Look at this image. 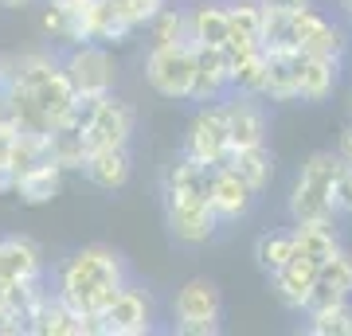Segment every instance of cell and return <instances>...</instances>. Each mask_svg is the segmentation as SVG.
<instances>
[{
  "instance_id": "6da1fadb",
  "label": "cell",
  "mask_w": 352,
  "mask_h": 336,
  "mask_svg": "<svg viewBox=\"0 0 352 336\" xmlns=\"http://www.w3.org/2000/svg\"><path fill=\"white\" fill-rule=\"evenodd\" d=\"M122 289V262L106 247H82L63 266V289L59 301L71 305L78 317H102L106 305Z\"/></svg>"
},
{
  "instance_id": "7a4b0ae2",
  "label": "cell",
  "mask_w": 352,
  "mask_h": 336,
  "mask_svg": "<svg viewBox=\"0 0 352 336\" xmlns=\"http://www.w3.org/2000/svg\"><path fill=\"white\" fill-rule=\"evenodd\" d=\"M337 172H340L337 153H314L302 164V172L294 180V192H289V203H286L294 223L337 219V208H333V180H337Z\"/></svg>"
},
{
  "instance_id": "3957f363",
  "label": "cell",
  "mask_w": 352,
  "mask_h": 336,
  "mask_svg": "<svg viewBox=\"0 0 352 336\" xmlns=\"http://www.w3.org/2000/svg\"><path fill=\"white\" fill-rule=\"evenodd\" d=\"M145 78L161 98H192L196 78V43H168L153 47L145 59Z\"/></svg>"
},
{
  "instance_id": "277c9868",
  "label": "cell",
  "mask_w": 352,
  "mask_h": 336,
  "mask_svg": "<svg viewBox=\"0 0 352 336\" xmlns=\"http://www.w3.org/2000/svg\"><path fill=\"white\" fill-rule=\"evenodd\" d=\"M164 215H168V231L180 243H208L219 227L208 192H164Z\"/></svg>"
},
{
  "instance_id": "5b68a950",
  "label": "cell",
  "mask_w": 352,
  "mask_h": 336,
  "mask_svg": "<svg viewBox=\"0 0 352 336\" xmlns=\"http://www.w3.org/2000/svg\"><path fill=\"white\" fill-rule=\"evenodd\" d=\"M176 328L188 336H208L219 333V317H223V305H219V289L208 282V278H192L180 286L176 293Z\"/></svg>"
},
{
  "instance_id": "8992f818",
  "label": "cell",
  "mask_w": 352,
  "mask_h": 336,
  "mask_svg": "<svg viewBox=\"0 0 352 336\" xmlns=\"http://www.w3.org/2000/svg\"><path fill=\"white\" fill-rule=\"evenodd\" d=\"M184 153L196 157L200 164H208V168H219V164L231 157V133H227L223 102H212V106H204V110L192 117Z\"/></svg>"
},
{
  "instance_id": "52a82bcc",
  "label": "cell",
  "mask_w": 352,
  "mask_h": 336,
  "mask_svg": "<svg viewBox=\"0 0 352 336\" xmlns=\"http://www.w3.org/2000/svg\"><path fill=\"white\" fill-rule=\"evenodd\" d=\"M294 16V36H298V51L305 55H329V59H344L349 51V36L340 32L325 12H317L314 4L298 8Z\"/></svg>"
},
{
  "instance_id": "ba28073f",
  "label": "cell",
  "mask_w": 352,
  "mask_h": 336,
  "mask_svg": "<svg viewBox=\"0 0 352 336\" xmlns=\"http://www.w3.org/2000/svg\"><path fill=\"white\" fill-rule=\"evenodd\" d=\"M129 133H133V110H129L126 102L118 98H98L94 113H90L87 129H82V141H87V153L94 149H118V145H126Z\"/></svg>"
},
{
  "instance_id": "9c48e42d",
  "label": "cell",
  "mask_w": 352,
  "mask_h": 336,
  "mask_svg": "<svg viewBox=\"0 0 352 336\" xmlns=\"http://www.w3.org/2000/svg\"><path fill=\"white\" fill-rule=\"evenodd\" d=\"M254 196H258V192H254L231 164H219V168H212V176H208V199H212V212L219 215V223L243 219V215L251 212Z\"/></svg>"
},
{
  "instance_id": "30bf717a",
  "label": "cell",
  "mask_w": 352,
  "mask_h": 336,
  "mask_svg": "<svg viewBox=\"0 0 352 336\" xmlns=\"http://www.w3.org/2000/svg\"><path fill=\"white\" fill-rule=\"evenodd\" d=\"M153 328V317H149V301L145 293L138 289H118V298L106 305L102 313V333H113V336H141Z\"/></svg>"
},
{
  "instance_id": "8fae6325",
  "label": "cell",
  "mask_w": 352,
  "mask_h": 336,
  "mask_svg": "<svg viewBox=\"0 0 352 336\" xmlns=\"http://www.w3.org/2000/svg\"><path fill=\"white\" fill-rule=\"evenodd\" d=\"M231 90V59L223 47H200L196 43V78H192V102H219Z\"/></svg>"
},
{
  "instance_id": "7c38bea8",
  "label": "cell",
  "mask_w": 352,
  "mask_h": 336,
  "mask_svg": "<svg viewBox=\"0 0 352 336\" xmlns=\"http://www.w3.org/2000/svg\"><path fill=\"white\" fill-rule=\"evenodd\" d=\"M67 78L75 82L82 98H106L113 87V63L102 47H82L75 59L67 63Z\"/></svg>"
},
{
  "instance_id": "4fadbf2b",
  "label": "cell",
  "mask_w": 352,
  "mask_h": 336,
  "mask_svg": "<svg viewBox=\"0 0 352 336\" xmlns=\"http://www.w3.org/2000/svg\"><path fill=\"white\" fill-rule=\"evenodd\" d=\"M340 78V59H329V55H298V102H317L333 98Z\"/></svg>"
},
{
  "instance_id": "5bb4252c",
  "label": "cell",
  "mask_w": 352,
  "mask_h": 336,
  "mask_svg": "<svg viewBox=\"0 0 352 336\" xmlns=\"http://www.w3.org/2000/svg\"><path fill=\"white\" fill-rule=\"evenodd\" d=\"M317 274H321V266L314 258H305V254H294V258L278 270L270 282H274V293L278 301L286 305L289 313H305V298H309V289H314Z\"/></svg>"
},
{
  "instance_id": "9a60e30c",
  "label": "cell",
  "mask_w": 352,
  "mask_h": 336,
  "mask_svg": "<svg viewBox=\"0 0 352 336\" xmlns=\"http://www.w3.org/2000/svg\"><path fill=\"white\" fill-rule=\"evenodd\" d=\"M227 113V133H231V149H247V145H263L266 141V113L251 94H235L223 102Z\"/></svg>"
},
{
  "instance_id": "2e32d148",
  "label": "cell",
  "mask_w": 352,
  "mask_h": 336,
  "mask_svg": "<svg viewBox=\"0 0 352 336\" xmlns=\"http://www.w3.org/2000/svg\"><path fill=\"white\" fill-rule=\"evenodd\" d=\"M28 98H32V106H36V110L51 122V129H55V125L67 122L71 110L78 106V90H75V82L67 78V71H51L39 87L28 90Z\"/></svg>"
},
{
  "instance_id": "e0dca14e",
  "label": "cell",
  "mask_w": 352,
  "mask_h": 336,
  "mask_svg": "<svg viewBox=\"0 0 352 336\" xmlns=\"http://www.w3.org/2000/svg\"><path fill=\"white\" fill-rule=\"evenodd\" d=\"M298 55H302V51H266L263 98L298 102Z\"/></svg>"
},
{
  "instance_id": "ac0fdd59",
  "label": "cell",
  "mask_w": 352,
  "mask_h": 336,
  "mask_svg": "<svg viewBox=\"0 0 352 336\" xmlns=\"http://www.w3.org/2000/svg\"><path fill=\"white\" fill-rule=\"evenodd\" d=\"M294 243H298V254H305V258H314L321 266L325 258H333L340 250L337 219H305V223H294Z\"/></svg>"
},
{
  "instance_id": "d6986e66",
  "label": "cell",
  "mask_w": 352,
  "mask_h": 336,
  "mask_svg": "<svg viewBox=\"0 0 352 336\" xmlns=\"http://www.w3.org/2000/svg\"><path fill=\"white\" fill-rule=\"evenodd\" d=\"M59 184H63V168L51 161V164H39V168L24 172L16 180L12 192H16L20 203H28V208H43V203H51V199L59 196Z\"/></svg>"
},
{
  "instance_id": "ffe728a7",
  "label": "cell",
  "mask_w": 352,
  "mask_h": 336,
  "mask_svg": "<svg viewBox=\"0 0 352 336\" xmlns=\"http://www.w3.org/2000/svg\"><path fill=\"white\" fill-rule=\"evenodd\" d=\"M82 168H87V176L98 188L118 192L129 180V153H126V145H118V149H94V153H87Z\"/></svg>"
},
{
  "instance_id": "44dd1931",
  "label": "cell",
  "mask_w": 352,
  "mask_h": 336,
  "mask_svg": "<svg viewBox=\"0 0 352 336\" xmlns=\"http://www.w3.org/2000/svg\"><path fill=\"white\" fill-rule=\"evenodd\" d=\"M223 164H231L254 192H266L270 176H274V157L266 149V141L263 145H247V149H231V157H227Z\"/></svg>"
},
{
  "instance_id": "7402d4cb",
  "label": "cell",
  "mask_w": 352,
  "mask_h": 336,
  "mask_svg": "<svg viewBox=\"0 0 352 336\" xmlns=\"http://www.w3.org/2000/svg\"><path fill=\"white\" fill-rule=\"evenodd\" d=\"M192 20V43L200 47H223L231 36V20H227V4H200L196 12H188Z\"/></svg>"
},
{
  "instance_id": "603a6c76",
  "label": "cell",
  "mask_w": 352,
  "mask_h": 336,
  "mask_svg": "<svg viewBox=\"0 0 352 336\" xmlns=\"http://www.w3.org/2000/svg\"><path fill=\"white\" fill-rule=\"evenodd\" d=\"M294 254H298L294 227H289V231H263V235L254 238V262H258V270L270 274V278H274Z\"/></svg>"
},
{
  "instance_id": "cb8c5ba5",
  "label": "cell",
  "mask_w": 352,
  "mask_h": 336,
  "mask_svg": "<svg viewBox=\"0 0 352 336\" xmlns=\"http://www.w3.org/2000/svg\"><path fill=\"white\" fill-rule=\"evenodd\" d=\"M39 270V250L24 238L0 243V278L4 282H32Z\"/></svg>"
},
{
  "instance_id": "d4e9b609",
  "label": "cell",
  "mask_w": 352,
  "mask_h": 336,
  "mask_svg": "<svg viewBox=\"0 0 352 336\" xmlns=\"http://www.w3.org/2000/svg\"><path fill=\"white\" fill-rule=\"evenodd\" d=\"M32 333H39V336H78V333H87V324H82V317H78L71 305L55 301V305H39L36 309Z\"/></svg>"
},
{
  "instance_id": "484cf974",
  "label": "cell",
  "mask_w": 352,
  "mask_h": 336,
  "mask_svg": "<svg viewBox=\"0 0 352 336\" xmlns=\"http://www.w3.org/2000/svg\"><path fill=\"white\" fill-rule=\"evenodd\" d=\"M47 137H51V161L59 164V168H82L87 164V141H82L78 125L59 122Z\"/></svg>"
},
{
  "instance_id": "4316f807",
  "label": "cell",
  "mask_w": 352,
  "mask_h": 336,
  "mask_svg": "<svg viewBox=\"0 0 352 336\" xmlns=\"http://www.w3.org/2000/svg\"><path fill=\"white\" fill-rule=\"evenodd\" d=\"M305 333L309 336H352V305L337 301V305L305 313Z\"/></svg>"
},
{
  "instance_id": "83f0119b",
  "label": "cell",
  "mask_w": 352,
  "mask_h": 336,
  "mask_svg": "<svg viewBox=\"0 0 352 336\" xmlns=\"http://www.w3.org/2000/svg\"><path fill=\"white\" fill-rule=\"evenodd\" d=\"M129 32H133V24L118 12L113 0H94V4H90V39H113V43H118V39H126Z\"/></svg>"
},
{
  "instance_id": "f1b7e54d",
  "label": "cell",
  "mask_w": 352,
  "mask_h": 336,
  "mask_svg": "<svg viewBox=\"0 0 352 336\" xmlns=\"http://www.w3.org/2000/svg\"><path fill=\"white\" fill-rule=\"evenodd\" d=\"M153 27V47H168V43H192V20L180 8H161L149 20Z\"/></svg>"
},
{
  "instance_id": "f546056e",
  "label": "cell",
  "mask_w": 352,
  "mask_h": 336,
  "mask_svg": "<svg viewBox=\"0 0 352 336\" xmlns=\"http://www.w3.org/2000/svg\"><path fill=\"white\" fill-rule=\"evenodd\" d=\"M263 82H266V51H254L243 63L231 67V90L235 94H251V98H263Z\"/></svg>"
},
{
  "instance_id": "4dcf8cb0",
  "label": "cell",
  "mask_w": 352,
  "mask_h": 336,
  "mask_svg": "<svg viewBox=\"0 0 352 336\" xmlns=\"http://www.w3.org/2000/svg\"><path fill=\"white\" fill-rule=\"evenodd\" d=\"M227 20H231V32L258 39V36H263L266 8L258 4V0H231V4H227ZM258 43H263V39H258Z\"/></svg>"
},
{
  "instance_id": "1f68e13d",
  "label": "cell",
  "mask_w": 352,
  "mask_h": 336,
  "mask_svg": "<svg viewBox=\"0 0 352 336\" xmlns=\"http://www.w3.org/2000/svg\"><path fill=\"white\" fill-rule=\"evenodd\" d=\"M51 71H55V67H51L43 55H24V59H16V67H12V87L16 90H32V87H39Z\"/></svg>"
},
{
  "instance_id": "d6a6232c",
  "label": "cell",
  "mask_w": 352,
  "mask_h": 336,
  "mask_svg": "<svg viewBox=\"0 0 352 336\" xmlns=\"http://www.w3.org/2000/svg\"><path fill=\"white\" fill-rule=\"evenodd\" d=\"M321 278H329L333 286L344 289V293L352 298V254H349V250H337L333 258L321 262Z\"/></svg>"
},
{
  "instance_id": "836d02e7",
  "label": "cell",
  "mask_w": 352,
  "mask_h": 336,
  "mask_svg": "<svg viewBox=\"0 0 352 336\" xmlns=\"http://www.w3.org/2000/svg\"><path fill=\"white\" fill-rule=\"evenodd\" d=\"M113 4H118V12L126 16V20H129L133 27L149 24L153 16H157V12L164 8V0H113Z\"/></svg>"
},
{
  "instance_id": "e575fe53",
  "label": "cell",
  "mask_w": 352,
  "mask_h": 336,
  "mask_svg": "<svg viewBox=\"0 0 352 336\" xmlns=\"http://www.w3.org/2000/svg\"><path fill=\"white\" fill-rule=\"evenodd\" d=\"M337 301H349V293L344 289H337L329 278L317 274L314 289H309V298H305V313H314V309H325V305H337Z\"/></svg>"
},
{
  "instance_id": "d590c367",
  "label": "cell",
  "mask_w": 352,
  "mask_h": 336,
  "mask_svg": "<svg viewBox=\"0 0 352 336\" xmlns=\"http://www.w3.org/2000/svg\"><path fill=\"white\" fill-rule=\"evenodd\" d=\"M333 208L337 215H352V164L340 161V172L333 180Z\"/></svg>"
},
{
  "instance_id": "8d00e7d4",
  "label": "cell",
  "mask_w": 352,
  "mask_h": 336,
  "mask_svg": "<svg viewBox=\"0 0 352 336\" xmlns=\"http://www.w3.org/2000/svg\"><path fill=\"white\" fill-rule=\"evenodd\" d=\"M266 12H298L305 4H314V0H258Z\"/></svg>"
},
{
  "instance_id": "74e56055",
  "label": "cell",
  "mask_w": 352,
  "mask_h": 336,
  "mask_svg": "<svg viewBox=\"0 0 352 336\" xmlns=\"http://www.w3.org/2000/svg\"><path fill=\"white\" fill-rule=\"evenodd\" d=\"M337 157H340L344 164H352V125L344 129V133H340V141H337Z\"/></svg>"
},
{
  "instance_id": "f35d334b",
  "label": "cell",
  "mask_w": 352,
  "mask_h": 336,
  "mask_svg": "<svg viewBox=\"0 0 352 336\" xmlns=\"http://www.w3.org/2000/svg\"><path fill=\"white\" fill-rule=\"evenodd\" d=\"M340 8H344V12L352 16V0H340Z\"/></svg>"
}]
</instances>
